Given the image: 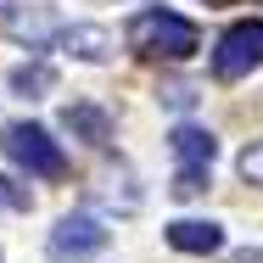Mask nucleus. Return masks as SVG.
Returning a JSON list of instances; mask_svg holds the SVG:
<instances>
[{
    "label": "nucleus",
    "mask_w": 263,
    "mask_h": 263,
    "mask_svg": "<svg viewBox=\"0 0 263 263\" xmlns=\"http://www.w3.org/2000/svg\"><path fill=\"white\" fill-rule=\"evenodd\" d=\"M129 45H135L140 56H168V62H185V56H196L202 34H196V23H191V17L152 6V11H140V17L129 23Z\"/></svg>",
    "instance_id": "nucleus-1"
},
{
    "label": "nucleus",
    "mask_w": 263,
    "mask_h": 263,
    "mask_svg": "<svg viewBox=\"0 0 263 263\" xmlns=\"http://www.w3.org/2000/svg\"><path fill=\"white\" fill-rule=\"evenodd\" d=\"M168 146H174V196L179 202H191V196H202L213 179V157H218V140H213V129H196V123H179L174 135H168Z\"/></svg>",
    "instance_id": "nucleus-2"
},
{
    "label": "nucleus",
    "mask_w": 263,
    "mask_h": 263,
    "mask_svg": "<svg viewBox=\"0 0 263 263\" xmlns=\"http://www.w3.org/2000/svg\"><path fill=\"white\" fill-rule=\"evenodd\" d=\"M0 152L17 162V168H28L34 179H56V174H67L62 146L51 140V129H40V123H6V129H0Z\"/></svg>",
    "instance_id": "nucleus-3"
},
{
    "label": "nucleus",
    "mask_w": 263,
    "mask_h": 263,
    "mask_svg": "<svg viewBox=\"0 0 263 263\" xmlns=\"http://www.w3.org/2000/svg\"><path fill=\"white\" fill-rule=\"evenodd\" d=\"M252 67H263V17H241V23H230V28L218 34V45H213V79L235 84V79H247Z\"/></svg>",
    "instance_id": "nucleus-4"
},
{
    "label": "nucleus",
    "mask_w": 263,
    "mask_h": 263,
    "mask_svg": "<svg viewBox=\"0 0 263 263\" xmlns=\"http://www.w3.org/2000/svg\"><path fill=\"white\" fill-rule=\"evenodd\" d=\"M106 247V224L96 213H62L51 230V258H90Z\"/></svg>",
    "instance_id": "nucleus-5"
},
{
    "label": "nucleus",
    "mask_w": 263,
    "mask_h": 263,
    "mask_svg": "<svg viewBox=\"0 0 263 263\" xmlns=\"http://www.w3.org/2000/svg\"><path fill=\"white\" fill-rule=\"evenodd\" d=\"M168 247L174 252H196V258H208L224 247V230L213 224V218H174L168 224Z\"/></svg>",
    "instance_id": "nucleus-6"
},
{
    "label": "nucleus",
    "mask_w": 263,
    "mask_h": 263,
    "mask_svg": "<svg viewBox=\"0 0 263 263\" xmlns=\"http://www.w3.org/2000/svg\"><path fill=\"white\" fill-rule=\"evenodd\" d=\"M62 129H67L73 140H84V146H106V140H112V118H106L101 106H90V101L62 106Z\"/></svg>",
    "instance_id": "nucleus-7"
},
{
    "label": "nucleus",
    "mask_w": 263,
    "mask_h": 263,
    "mask_svg": "<svg viewBox=\"0 0 263 263\" xmlns=\"http://www.w3.org/2000/svg\"><path fill=\"white\" fill-rule=\"evenodd\" d=\"M56 45L67 56H79V62H106L112 56V34H106L101 23H73V28H62Z\"/></svg>",
    "instance_id": "nucleus-8"
},
{
    "label": "nucleus",
    "mask_w": 263,
    "mask_h": 263,
    "mask_svg": "<svg viewBox=\"0 0 263 263\" xmlns=\"http://www.w3.org/2000/svg\"><path fill=\"white\" fill-rule=\"evenodd\" d=\"M11 34H17L28 51H40L45 40H62V28H56V17L45 11V6H34V11H17V17H11Z\"/></svg>",
    "instance_id": "nucleus-9"
},
{
    "label": "nucleus",
    "mask_w": 263,
    "mask_h": 263,
    "mask_svg": "<svg viewBox=\"0 0 263 263\" xmlns=\"http://www.w3.org/2000/svg\"><path fill=\"white\" fill-rule=\"evenodd\" d=\"M51 90H56V67H51V62L11 67V96H23V101H40V96H51Z\"/></svg>",
    "instance_id": "nucleus-10"
},
{
    "label": "nucleus",
    "mask_w": 263,
    "mask_h": 263,
    "mask_svg": "<svg viewBox=\"0 0 263 263\" xmlns=\"http://www.w3.org/2000/svg\"><path fill=\"white\" fill-rule=\"evenodd\" d=\"M157 101H162V106H174V112H191V106H196V84L168 79V84H157Z\"/></svg>",
    "instance_id": "nucleus-11"
},
{
    "label": "nucleus",
    "mask_w": 263,
    "mask_h": 263,
    "mask_svg": "<svg viewBox=\"0 0 263 263\" xmlns=\"http://www.w3.org/2000/svg\"><path fill=\"white\" fill-rule=\"evenodd\" d=\"M235 168H241V179H247V185H263V140H252V146L241 152Z\"/></svg>",
    "instance_id": "nucleus-12"
},
{
    "label": "nucleus",
    "mask_w": 263,
    "mask_h": 263,
    "mask_svg": "<svg viewBox=\"0 0 263 263\" xmlns=\"http://www.w3.org/2000/svg\"><path fill=\"white\" fill-rule=\"evenodd\" d=\"M0 185H6V202H11V208H28V191H23L17 179H0Z\"/></svg>",
    "instance_id": "nucleus-13"
},
{
    "label": "nucleus",
    "mask_w": 263,
    "mask_h": 263,
    "mask_svg": "<svg viewBox=\"0 0 263 263\" xmlns=\"http://www.w3.org/2000/svg\"><path fill=\"white\" fill-rule=\"evenodd\" d=\"M230 263H263V247H247V252H235Z\"/></svg>",
    "instance_id": "nucleus-14"
},
{
    "label": "nucleus",
    "mask_w": 263,
    "mask_h": 263,
    "mask_svg": "<svg viewBox=\"0 0 263 263\" xmlns=\"http://www.w3.org/2000/svg\"><path fill=\"white\" fill-rule=\"evenodd\" d=\"M0 17H6V0H0Z\"/></svg>",
    "instance_id": "nucleus-15"
}]
</instances>
